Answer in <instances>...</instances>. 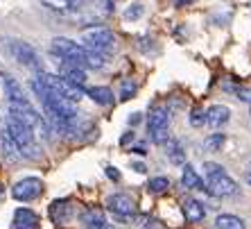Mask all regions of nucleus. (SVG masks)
Listing matches in <instances>:
<instances>
[{"mask_svg": "<svg viewBox=\"0 0 251 229\" xmlns=\"http://www.w3.org/2000/svg\"><path fill=\"white\" fill-rule=\"evenodd\" d=\"M147 188H150V193L161 195V193H165V191L170 188V179L168 177H154V179H150Z\"/></svg>", "mask_w": 251, "mask_h": 229, "instance_id": "obj_24", "label": "nucleus"}, {"mask_svg": "<svg viewBox=\"0 0 251 229\" xmlns=\"http://www.w3.org/2000/svg\"><path fill=\"white\" fill-rule=\"evenodd\" d=\"M82 43L95 53L104 55V57H111L116 53V34H113L109 28H88L82 32Z\"/></svg>", "mask_w": 251, "mask_h": 229, "instance_id": "obj_4", "label": "nucleus"}, {"mask_svg": "<svg viewBox=\"0 0 251 229\" xmlns=\"http://www.w3.org/2000/svg\"><path fill=\"white\" fill-rule=\"evenodd\" d=\"M0 193H2V186H0Z\"/></svg>", "mask_w": 251, "mask_h": 229, "instance_id": "obj_35", "label": "nucleus"}, {"mask_svg": "<svg viewBox=\"0 0 251 229\" xmlns=\"http://www.w3.org/2000/svg\"><path fill=\"white\" fill-rule=\"evenodd\" d=\"M247 184H249V186H251V166H249V168H247Z\"/></svg>", "mask_w": 251, "mask_h": 229, "instance_id": "obj_34", "label": "nucleus"}, {"mask_svg": "<svg viewBox=\"0 0 251 229\" xmlns=\"http://www.w3.org/2000/svg\"><path fill=\"white\" fill-rule=\"evenodd\" d=\"M147 134L156 145H165L170 141V112L168 107H154L147 120Z\"/></svg>", "mask_w": 251, "mask_h": 229, "instance_id": "obj_6", "label": "nucleus"}, {"mask_svg": "<svg viewBox=\"0 0 251 229\" xmlns=\"http://www.w3.org/2000/svg\"><path fill=\"white\" fill-rule=\"evenodd\" d=\"M14 229H39V216L32 209H16L14 213Z\"/></svg>", "mask_w": 251, "mask_h": 229, "instance_id": "obj_15", "label": "nucleus"}, {"mask_svg": "<svg viewBox=\"0 0 251 229\" xmlns=\"http://www.w3.org/2000/svg\"><path fill=\"white\" fill-rule=\"evenodd\" d=\"M131 168H134L136 172H140V175H143V172H147V168L143 164H138V161H134V164H131Z\"/></svg>", "mask_w": 251, "mask_h": 229, "instance_id": "obj_31", "label": "nucleus"}, {"mask_svg": "<svg viewBox=\"0 0 251 229\" xmlns=\"http://www.w3.org/2000/svg\"><path fill=\"white\" fill-rule=\"evenodd\" d=\"M136 95V84L131 80H125L123 86H120V100H131Z\"/></svg>", "mask_w": 251, "mask_h": 229, "instance_id": "obj_27", "label": "nucleus"}, {"mask_svg": "<svg viewBox=\"0 0 251 229\" xmlns=\"http://www.w3.org/2000/svg\"><path fill=\"white\" fill-rule=\"evenodd\" d=\"M193 2H197V0H175L176 7H188V5H193Z\"/></svg>", "mask_w": 251, "mask_h": 229, "instance_id": "obj_32", "label": "nucleus"}, {"mask_svg": "<svg viewBox=\"0 0 251 229\" xmlns=\"http://www.w3.org/2000/svg\"><path fill=\"white\" fill-rule=\"evenodd\" d=\"M181 211H183V218H186L190 225H197L206 218V206L199 200H193V198H186V200H183Z\"/></svg>", "mask_w": 251, "mask_h": 229, "instance_id": "obj_14", "label": "nucleus"}, {"mask_svg": "<svg viewBox=\"0 0 251 229\" xmlns=\"http://www.w3.org/2000/svg\"><path fill=\"white\" fill-rule=\"evenodd\" d=\"M224 143H226V134H210V136L204 139V150H208V152H217Z\"/></svg>", "mask_w": 251, "mask_h": 229, "instance_id": "obj_23", "label": "nucleus"}, {"mask_svg": "<svg viewBox=\"0 0 251 229\" xmlns=\"http://www.w3.org/2000/svg\"><path fill=\"white\" fill-rule=\"evenodd\" d=\"M231 120V109L226 105H213L206 109V125L213 129H222Z\"/></svg>", "mask_w": 251, "mask_h": 229, "instance_id": "obj_12", "label": "nucleus"}, {"mask_svg": "<svg viewBox=\"0 0 251 229\" xmlns=\"http://www.w3.org/2000/svg\"><path fill=\"white\" fill-rule=\"evenodd\" d=\"M143 14H145V7L140 5V2H136V5L127 7L125 18H127V21H138V18H143Z\"/></svg>", "mask_w": 251, "mask_h": 229, "instance_id": "obj_28", "label": "nucleus"}, {"mask_svg": "<svg viewBox=\"0 0 251 229\" xmlns=\"http://www.w3.org/2000/svg\"><path fill=\"white\" fill-rule=\"evenodd\" d=\"M79 218H82V223L86 225V227H93V225L104 223V216H102V211H100V209H95V206H91V209H84Z\"/></svg>", "mask_w": 251, "mask_h": 229, "instance_id": "obj_22", "label": "nucleus"}, {"mask_svg": "<svg viewBox=\"0 0 251 229\" xmlns=\"http://www.w3.org/2000/svg\"><path fill=\"white\" fill-rule=\"evenodd\" d=\"M109 2H113V0H109Z\"/></svg>", "mask_w": 251, "mask_h": 229, "instance_id": "obj_36", "label": "nucleus"}, {"mask_svg": "<svg viewBox=\"0 0 251 229\" xmlns=\"http://www.w3.org/2000/svg\"><path fill=\"white\" fill-rule=\"evenodd\" d=\"M106 177L113 179V182H120V172H118L116 166H106Z\"/></svg>", "mask_w": 251, "mask_h": 229, "instance_id": "obj_29", "label": "nucleus"}, {"mask_svg": "<svg viewBox=\"0 0 251 229\" xmlns=\"http://www.w3.org/2000/svg\"><path fill=\"white\" fill-rule=\"evenodd\" d=\"M226 91H231L240 102H251V88L249 86H226Z\"/></svg>", "mask_w": 251, "mask_h": 229, "instance_id": "obj_26", "label": "nucleus"}, {"mask_svg": "<svg viewBox=\"0 0 251 229\" xmlns=\"http://www.w3.org/2000/svg\"><path fill=\"white\" fill-rule=\"evenodd\" d=\"M86 95L95 105H102V107L113 105V91L109 86H91L86 88Z\"/></svg>", "mask_w": 251, "mask_h": 229, "instance_id": "obj_18", "label": "nucleus"}, {"mask_svg": "<svg viewBox=\"0 0 251 229\" xmlns=\"http://www.w3.org/2000/svg\"><path fill=\"white\" fill-rule=\"evenodd\" d=\"M73 216H75V206H73L70 200H54L52 204H50V218H52V223L66 225L73 220Z\"/></svg>", "mask_w": 251, "mask_h": 229, "instance_id": "obj_10", "label": "nucleus"}, {"mask_svg": "<svg viewBox=\"0 0 251 229\" xmlns=\"http://www.w3.org/2000/svg\"><path fill=\"white\" fill-rule=\"evenodd\" d=\"M36 75L41 77V82L46 84L50 91H52L54 95H59V98H64V100H70V102H79L84 98V93H86V88L77 86V84L68 82L66 77L61 75H54V73H46V71H39Z\"/></svg>", "mask_w": 251, "mask_h": 229, "instance_id": "obj_5", "label": "nucleus"}, {"mask_svg": "<svg viewBox=\"0 0 251 229\" xmlns=\"http://www.w3.org/2000/svg\"><path fill=\"white\" fill-rule=\"evenodd\" d=\"M41 2L48 7V9H52V12L66 14V12H73L82 0H41Z\"/></svg>", "mask_w": 251, "mask_h": 229, "instance_id": "obj_21", "label": "nucleus"}, {"mask_svg": "<svg viewBox=\"0 0 251 229\" xmlns=\"http://www.w3.org/2000/svg\"><path fill=\"white\" fill-rule=\"evenodd\" d=\"M43 193V182L39 177H23L12 186V198L18 202H34Z\"/></svg>", "mask_w": 251, "mask_h": 229, "instance_id": "obj_8", "label": "nucleus"}, {"mask_svg": "<svg viewBox=\"0 0 251 229\" xmlns=\"http://www.w3.org/2000/svg\"><path fill=\"white\" fill-rule=\"evenodd\" d=\"M5 129H7V134L12 136V141L18 145V150H21V154H23L25 159L41 157L39 145H36V132L29 127L25 120H21V118L9 114V116H7V123H5Z\"/></svg>", "mask_w": 251, "mask_h": 229, "instance_id": "obj_2", "label": "nucleus"}, {"mask_svg": "<svg viewBox=\"0 0 251 229\" xmlns=\"http://www.w3.org/2000/svg\"><path fill=\"white\" fill-rule=\"evenodd\" d=\"M2 84H5V95H7V105H18V102H27L23 86L18 84L16 77L2 73Z\"/></svg>", "mask_w": 251, "mask_h": 229, "instance_id": "obj_13", "label": "nucleus"}, {"mask_svg": "<svg viewBox=\"0 0 251 229\" xmlns=\"http://www.w3.org/2000/svg\"><path fill=\"white\" fill-rule=\"evenodd\" d=\"M106 209L116 213L118 218H134L136 216V202L127 193H113L106 198Z\"/></svg>", "mask_w": 251, "mask_h": 229, "instance_id": "obj_9", "label": "nucleus"}, {"mask_svg": "<svg viewBox=\"0 0 251 229\" xmlns=\"http://www.w3.org/2000/svg\"><path fill=\"white\" fill-rule=\"evenodd\" d=\"M7 50H9V55H12V59L16 61V64L25 66V68H29V71H34V73L43 71L41 68V57H39V53H36L29 43L7 41Z\"/></svg>", "mask_w": 251, "mask_h": 229, "instance_id": "obj_7", "label": "nucleus"}, {"mask_svg": "<svg viewBox=\"0 0 251 229\" xmlns=\"http://www.w3.org/2000/svg\"><path fill=\"white\" fill-rule=\"evenodd\" d=\"M59 75L66 77L68 82L77 84V86L86 88V68H82V66L73 64V61H61L59 64Z\"/></svg>", "mask_w": 251, "mask_h": 229, "instance_id": "obj_11", "label": "nucleus"}, {"mask_svg": "<svg viewBox=\"0 0 251 229\" xmlns=\"http://www.w3.org/2000/svg\"><path fill=\"white\" fill-rule=\"evenodd\" d=\"M165 157H168L170 164H175V166H183V164H186V150H183L181 141L170 139V141L165 143Z\"/></svg>", "mask_w": 251, "mask_h": 229, "instance_id": "obj_17", "label": "nucleus"}, {"mask_svg": "<svg viewBox=\"0 0 251 229\" xmlns=\"http://www.w3.org/2000/svg\"><path fill=\"white\" fill-rule=\"evenodd\" d=\"M86 229H118L116 225H109V223H100V225H93V227H86Z\"/></svg>", "mask_w": 251, "mask_h": 229, "instance_id": "obj_30", "label": "nucleus"}, {"mask_svg": "<svg viewBox=\"0 0 251 229\" xmlns=\"http://www.w3.org/2000/svg\"><path fill=\"white\" fill-rule=\"evenodd\" d=\"M204 175H206V186H208L210 195H215V198H233V195L240 193L235 179L224 171V166L213 164V161H206L204 164Z\"/></svg>", "mask_w": 251, "mask_h": 229, "instance_id": "obj_3", "label": "nucleus"}, {"mask_svg": "<svg viewBox=\"0 0 251 229\" xmlns=\"http://www.w3.org/2000/svg\"><path fill=\"white\" fill-rule=\"evenodd\" d=\"M181 184L186 188H193V191H206L208 193V186L204 184V179L199 177V172L195 171L190 164L183 166V172H181Z\"/></svg>", "mask_w": 251, "mask_h": 229, "instance_id": "obj_16", "label": "nucleus"}, {"mask_svg": "<svg viewBox=\"0 0 251 229\" xmlns=\"http://www.w3.org/2000/svg\"><path fill=\"white\" fill-rule=\"evenodd\" d=\"M52 55L61 57L64 61H73V64L82 66V68H91V71H100V68H104L106 59L104 55L95 53L91 48H86L84 43H77L73 39H66V36H57L52 39V46H50Z\"/></svg>", "mask_w": 251, "mask_h": 229, "instance_id": "obj_1", "label": "nucleus"}, {"mask_svg": "<svg viewBox=\"0 0 251 229\" xmlns=\"http://www.w3.org/2000/svg\"><path fill=\"white\" fill-rule=\"evenodd\" d=\"M188 120H190L193 127H204L206 125V112L201 109V107H195L193 112H190V118H188Z\"/></svg>", "mask_w": 251, "mask_h": 229, "instance_id": "obj_25", "label": "nucleus"}, {"mask_svg": "<svg viewBox=\"0 0 251 229\" xmlns=\"http://www.w3.org/2000/svg\"><path fill=\"white\" fill-rule=\"evenodd\" d=\"M0 143H2V154H5L7 161H18V159H23L18 145L12 141V136L7 134V129L2 132V136H0Z\"/></svg>", "mask_w": 251, "mask_h": 229, "instance_id": "obj_20", "label": "nucleus"}, {"mask_svg": "<svg viewBox=\"0 0 251 229\" xmlns=\"http://www.w3.org/2000/svg\"><path fill=\"white\" fill-rule=\"evenodd\" d=\"M215 227L217 229H247V225L242 218L233 216V213H220L215 218Z\"/></svg>", "mask_w": 251, "mask_h": 229, "instance_id": "obj_19", "label": "nucleus"}, {"mask_svg": "<svg viewBox=\"0 0 251 229\" xmlns=\"http://www.w3.org/2000/svg\"><path fill=\"white\" fill-rule=\"evenodd\" d=\"M140 123V114H131L129 116V125H138Z\"/></svg>", "mask_w": 251, "mask_h": 229, "instance_id": "obj_33", "label": "nucleus"}]
</instances>
